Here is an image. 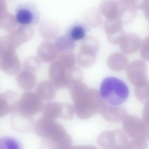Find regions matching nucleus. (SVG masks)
I'll return each mask as SVG.
<instances>
[{
  "label": "nucleus",
  "mask_w": 149,
  "mask_h": 149,
  "mask_svg": "<svg viewBox=\"0 0 149 149\" xmlns=\"http://www.w3.org/2000/svg\"><path fill=\"white\" fill-rule=\"evenodd\" d=\"M68 88L78 118L87 119L98 113L103 100L97 90L89 88L82 81L72 84Z\"/></svg>",
  "instance_id": "obj_1"
},
{
  "label": "nucleus",
  "mask_w": 149,
  "mask_h": 149,
  "mask_svg": "<svg viewBox=\"0 0 149 149\" xmlns=\"http://www.w3.org/2000/svg\"><path fill=\"white\" fill-rule=\"evenodd\" d=\"M33 129L42 141L47 143L56 146L72 144L71 136L63 127L54 120L42 116L35 122Z\"/></svg>",
  "instance_id": "obj_2"
},
{
  "label": "nucleus",
  "mask_w": 149,
  "mask_h": 149,
  "mask_svg": "<svg viewBox=\"0 0 149 149\" xmlns=\"http://www.w3.org/2000/svg\"><path fill=\"white\" fill-rule=\"evenodd\" d=\"M99 93L102 99L106 103L118 106L127 100L129 90L123 81L115 77H110L105 78L102 81Z\"/></svg>",
  "instance_id": "obj_3"
},
{
  "label": "nucleus",
  "mask_w": 149,
  "mask_h": 149,
  "mask_svg": "<svg viewBox=\"0 0 149 149\" xmlns=\"http://www.w3.org/2000/svg\"><path fill=\"white\" fill-rule=\"evenodd\" d=\"M100 47L98 40L94 36H88L82 40L78 53L77 61L84 68H88L95 63Z\"/></svg>",
  "instance_id": "obj_4"
},
{
  "label": "nucleus",
  "mask_w": 149,
  "mask_h": 149,
  "mask_svg": "<svg viewBox=\"0 0 149 149\" xmlns=\"http://www.w3.org/2000/svg\"><path fill=\"white\" fill-rule=\"evenodd\" d=\"M43 101L36 93L26 91L19 98L14 112H17L24 116L33 117L41 111L44 104Z\"/></svg>",
  "instance_id": "obj_5"
},
{
  "label": "nucleus",
  "mask_w": 149,
  "mask_h": 149,
  "mask_svg": "<svg viewBox=\"0 0 149 149\" xmlns=\"http://www.w3.org/2000/svg\"><path fill=\"white\" fill-rule=\"evenodd\" d=\"M122 122L123 130L128 137L132 139H147L148 127L143 119L127 115Z\"/></svg>",
  "instance_id": "obj_6"
},
{
  "label": "nucleus",
  "mask_w": 149,
  "mask_h": 149,
  "mask_svg": "<svg viewBox=\"0 0 149 149\" xmlns=\"http://www.w3.org/2000/svg\"><path fill=\"white\" fill-rule=\"evenodd\" d=\"M15 17L19 24L34 25L40 21V13L36 6L29 2L20 3L17 7L15 11Z\"/></svg>",
  "instance_id": "obj_7"
},
{
  "label": "nucleus",
  "mask_w": 149,
  "mask_h": 149,
  "mask_svg": "<svg viewBox=\"0 0 149 149\" xmlns=\"http://www.w3.org/2000/svg\"><path fill=\"white\" fill-rule=\"evenodd\" d=\"M126 70L129 81L135 87L142 86L147 80V66L143 60L132 61L128 64Z\"/></svg>",
  "instance_id": "obj_8"
},
{
  "label": "nucleus",
  "mask_w": 149,
  "mask_h": 149,
  "mask_svg": "<svg viewBox=\"0 0 149 149\" xmlns=\"http://www.w3.org/2000/svg\"><path fill=\"white\" fill-rule=\"evenodd\" d=\"M98 113L105 120L113 123L123 121L127 115V111L123 107L110 104L103 100Z\"/></svg>",
  "instance_id": "obj_9"
},
{
  "label": "nucleus",
  "mask_w": 149,
  "mask_h": 149,
  "mask_svg": "<svg viewBox=\"0 0 149 149\" xmlns=\"http://www.w3.org/2000/svg\"><path fill=\"white\" fill-rule=\"evenodd\" d=\"M70 68L59 61L52 64L50 66L48 72L49 77L57 90L68 88L67 74Z\"/></svg>",
  "instance_id": "obj_10"
},
{
  "label": "nucleus",
  "mask_w": 149,
  "mask_h": 149,
  "mask_svg": "<svg viewBox=\"0 0 149 149\" xmlns=\"http://www.w3.org/2000/svg\"><path fill=\"white\" fill-rule=\"evenodd\" d=\"M122 24L117 18L107 19L104 28L109 42L113 44H120L125 34Z\"/></svg>",
  "instance_id": "obj_11"
},
{
  "label": "nucleus",
  "mask_w": 149,
  "mask_h": 149,
  "mask_svg": "<svg viewBox=\"0 0 149 149\" xmlns=\"http://www.w3.org/2000/svg\"><path fill=\"white\" fill-rule=\"evenodd\" d=\"M118 1L119 7L117 19L122 24L131 22L134 20L136 15L137 10L138 9V0Z\"/></svg>",
  "instance_id": "obj_12"
},
{
  "label": "nucleus",
  "mask_w": 149,
  "mask_h": 149,
  "mask_svg": "<svg viewBox=\"0 0 149 149\" xmlns=\"http://www.w3.org/2000/svg\"><path fill=\"white\" fill-rule=\"evenodd\" d=\"M19 98L14 91L8 90L0 94V117L12 114L16 109Z\"/></svg>",
  "instance_id": "obj_13"
},
{
  "label": "nucleus",
  "mask_w": 149,
  "mask_h": 149,
  "mask_svg": "<svg viewBox=\"0 0 149 149\" xmlns=\"http://www.w3.org/2000/svg\"><path fill=\"white\" fill-rule=\"evenodd\" d=\"M35 123L33 117L24 116L16 111L11 114V127L18 132L25 133L30 131L33 128Z\"/></svg>",
  "instance_id": "obj_14"
},
{
  "label": "nucleus",
  "mask_w": 149,
  "mask_h": 149,
  "mask_svg": "<svg viewBox=\"0 0 149 149\" xmlns=\"http://www.w3.org/2000/svg\"><path fill=\"white\" fill-rule=\"evenodd\" d=\"M140 36L133 33L125 34L120 43L121 50L125 53L130 54L134 53L139 49L141 44Z\"/></svg>",
  "instance_id": "obj_15"
},
{
  "label": "nucleus",
  "mask_w": 149,
  "mask_h": 149,
  "mask_svg": "<svg viewBox=\"0 0 149 149\" xmlns=\"http://www.w3.org/2000/svg\"><path fill=\"white\" fill-rule=\"evenodd\" d=\"M107 64L112 70L120 71L126 69L128 64V61L127 57L124 54L119 52H114L107 57Z\"/></svg>",
  "instance_id": "obj_16"
},
{
  "label": "nucleus",
  "mask_w": 149,
  "mask_h": 149,
  "mask_svg": "<svg viewBox=\"0 0 149 149\" xmlns=\"http://www.w3.org/2000/svg\"><path fill=\"white\" fill-rule=\"evenodd\" d=\"M16 79L18 85L22 90L29 91L35 86L37 78L34 73L24 70L17 74Z\"/></svg>",
  "instance_id": "obj_17"
},
{
  "label": "nucleus",
  "mask_w": 149,
  "mask_h": 149,
  "mask_svg": "<svg viewBox=\"0 0 149 149\" xmlns=\"http://www.w3.org/2000/svg\"><path fill=\"white\" fill-rule=\"evenodd\" d=\"M57 89L49 80H44L38 84L36 93L43 100L50 101L55 97Z\"/></svg>",
  "instance_id": "obj_18"
},
{
  "label": "nucleus",
  "mask_w": 149,
  "mask_h": 149,
  "mask_svg": "<svg viewBox=\"0 0 149 149\" xmlns=\"http://www.w3.org/2000/svg\"><path fill=\"white\" fill-rule=\"evenodd\" d=\"M119 4L118 1L105 0L100 5V10L102 14L107 19L117 18Z\"/></svg>",
  "instance_id": "obj_19"
},
{
  "label": "nucleus",
  "mask_w": 149,
  "mask_h": 149,
  "mask_svg": "<svg viewBox=\"0 0 149 149\" xmlns=\"http://www.w3.org/2000/svg\"><path fill=\"white\" fill-rule=\"evenodd\" d=\"M61 110V102H50L44 104L41 112L42 117L55 120L60 118Z\"/></svg>",
  "instance_id": "obj_20"
},
{
  "label": "nucleus",
  "mask_w": 149,
  "mask_h": 149,
  "mask_svg": "<svg viewBox=\"0 0 149 149\" xmlns=\"http://www.w3.org/2000/svg\"><path fill=\"white\" fill-rule=\"evenodd\" d=\"M135 87V96L140 102L145 104L149 100V80L142 86Z\"/></svg>",
  "instance_id": "obj_21"
},
{
  "label": "nucleus",
  "mask_w": 149,
  "mask_h": 149,
  "mask_svg": "<svg viewBox=\"0 0 149 149\" xmlns=\"http://www.w3.org/2000/svg\"><path fill=\"white\" fill-rule=\"evenodd\" d=\"M0 149H22L21 144L15 139L5 136L0 140Z\"/></svg>",
  "instance_id": "obj_22"
},
{
  "label": "nucleus",
  "mask_w": 149,
  "mask_h": 149,
  "mask_svg": "<svg viewBox=\"0 0 149 149\" xmlns=\"http://www.w3.org/2000/svg\"><path fill=\"white\" fill-rule=\"evenodd\" d=\"M62 110L60 118L65 120L72 119L75 113L73 105L66 103L61 102Z\"/></svg>",
  "instance_id": "obj_23"
},
{
  "label": "nucleus",
  "mask_w": 149,
  "mask_h": 149,
  "mask_svg": "<svg viewBox=\"0 0 149 149\" xmlns=\"http://www.w3.org/2000/svg\"><path fill=\"white\" fill-rule=\"evenodd\" d=\"M86 21L91 26L94 27L100 25L101 23V19L99 13L97 11L92 10L87 13Z\"/></svg>",
  "instance_id": "obj_24"
},
{
  "label": "nucleus",
  "mask_w": 149,
  "mask_h": 149,
  "mask_svg": "<svg viewBox=\"0 0 149 149\" xmlns=\"http://www.w3.org/2000/svg\"><path fill=\"white\" fill-rule=\"evenodd\" d=\"M148 145L146 140L132 139L129 141L126 149H148Z\"/></svg>",
  "instance_id": "obj_25"
},
{
  "label": "nucleus",
  "mask_w": 149,
  "mask_h": 149,
  "mask_svg": "<svg viewBox=\"0 0 149 149\" xmlns=\"http://www.w3.org/2000/svg\"><path fill=\"white\" fill-rule=\"evenodd\" d=\"M140 55L143 59L149 61V36L145 38L141 42Z\"/></svg>",
  "instance_id": "obj_26"
},
{
  "label": "nucleus",
  "mask_w": 149,
  "mask_h": 149,
  "mask_svg": "<svg viewBox=\"0 0 149 149\" xmlns=\"http://www.w3.org/2000/svg\"><path fill=\"white\" fill-rule=\"evenodd\" d=\"M85 31L83 28L77 26L72 29L70 36L74 40H78L83 39L85 38Z\"/></svg>",
  "instance_id": "obj_27"
},
{
  "label": "nucleus",
  "mask_w": 149,
  "mask_h": 149,
  "mask_svg": "<svg viewBox=\"0 0 149 149\" xmlns=\"http://www.w3.org/2000/svg\"><path fill=\"white\" fill-rule=\"evenodd\" d=\"M143 120L149 128V100L145 104L143 110Z\"/></svg>",
  "instance_id": "obj_28"
},
{
  "label": "nucleus",
  "mask_w": 149,
  "mask_h": 149,
  "mask_svg": "<svg viewBox=\"0 0 149 149\" xmlns=\"http://www.w3.org/2000/svg\"><path fill=\"white\" fill-rule=\"evenodd\" d=\"M129 142L123 141H115L109 149H126Z\"/></svg>",
  "instance_id": "obj_29"
},
{
  "label": "nucleus",
  "mask_w": 149,
  "mask_h": 149,
  "mask_svg": "<svg viewBox=\"0 0 149 149\" xmlns=\"http://www.w3.org/2000/svg\"><path fill=\"white\" fill-rule=\"evenodd\" d=\"M141 9L143 10L144 16L149 23V0H143Z\"/></svg>",
  "instance_id": "obj_30"
},
{
  "label": "nucleus",
  "mask_w": 149,
  "mask_h": 149,
  "mask_svg": "<svg viewBox=\"0 0 149 149\" xmlns=\"http://www.w3.org/2000/svg\"><path fill=\"white\" fill-rule=\"evenodd\" d=\"M74 149H97L95 146L92 145L86 146L77 145L73 146Z\"/></svg>",
  "instance_id": "obj_31"
},
{
  "label": "nucleus",
  "mask_w": 149,
  "mask_h": 149,
  "mask_svg": "<svg viewBox=\"0 0 149 149\" xmlns=\"http://www.w3.org/2000/svg\"><path fill=\"white\" fill-rule=\"evenodd\" d=\"M147 139L149 141V128H148V134Z\"/></svg>",
  "instance_id": "obj_32"
}]
</instances>
